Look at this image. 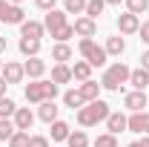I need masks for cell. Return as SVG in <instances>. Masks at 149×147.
Masks as SVG:
<instances>
[{
    "label": "cell",
    "instance_id": "cell-19",
    "mask_svg": "<svg viewBox=\"0 0 149 147\" xmlns=\"http://www.w3.org/2000/svg\"><path fill=\"white\" fill-rule=\"evenodd\" d=\"M52 81H55L57 87H60V84H69V81H72V66L55 64V66H52Z\"/></svg>",
    "mask_w": 149,
    "mask_h": 147
},
{
    "label": "cell",
    "instance_id": "cell-17",
    "mask_svg": "<svg viewBox=\"0 0 149 147\" xmlns=\"http://www.w3.org/2000/svg\"><path fill=\"white\" fill-rule=\"evenodd\" d=\"M57 110H60V107H55V101H46V104L37 107V118L46 121V124H55L57 121Z\"/></svg>",
    "mask_w": 149,
    "mask_h": 147
},
{
    "label": "cell",
    "instance_id": "cell-3",
    "mask_svg": "<svg viewBox=\"0 0 149 147\" xmlns=\"http://www.w3.org/2000/svg\"><path fill=\"white\" fill-rule=\"evenodd\" d=\"M129 66L126 64H112L109 69L103 72V78H100V87L103 90H109V92H118L123 84H129Z\"/></svg>",
    "mask_w": 149,
    "mask_h": 147
},
{
    "label": "cell",
    "instance_id": "cell-31",
    "mask_svg": "<svg viewBox=\"0 0 149 147\" xmlns=\"http://www.w3.org/2000/svg\"><path fill=\"white\" fill-rule=\"evenodd\" d=\"M126 9H129V15H143L149 9V0H126Z\"/></svg>",
    "mask_w": 149,
    "mask_h": 147
},
{
    "label": "cell",
    "instance_id": "cell-35",
    "mask_svg": "<svg viewBox=\"0 0 149 147\" xmlns=\"http://www.w3.org/2000/svg\"><path fill=\"white\" fill-rule=\"evenodd\" d=\"M29 147H49L46 136H29Z\"/></svg>",
    "mask_w": 149,
    "mask_h": 147
},
{
    "label": "cell",
    "instance_id": "cell-16",
    "mask_svg": "<svg viewBox=\"0 0 149 147\" xmlns=\"http://www.w3.org/2000/svg\"><path fill=\"white\" fill-rule=\"evenodd\" d=\"M103 90L97 81H83L80 87H77V92H80V98L86 101V104H92V101H97V92Z\"/></svg>",
    "mask_w": 149,
    "mask_h": 147
},
{
    "label": "cell",
    "instance_id": "cell-12",
    "mask_svg": "<svg viewBox=\"0 0 149 147\" xmlns=\"http://www.w3.org/2000/svg\"><path fill=\"white\" fill-rule=\"evenodd\" d=\"M138 29H141L138 15H129V12H126V15H120V18H118V32H120V35H135Z\"/></svg>",
    "mask_w": 149,
    "mask_h": 147
},
{
    "label": "cell",
    "instance_id": "cell-23",
    "mask_svg": "<svg viewBox=\"0 0 149 147\" xmlns=\"http://www.w3.org/2000/svg\"><path fill=\"white\" fill-rule=\"evenodd\" d=\"M52 61H57V64L72 61V46H69V43H55V46H52Z\"/></svg>",
    "mask_w": 149,
    "mask_h": 147
},
{
    "label": "cell",
    "instance_id": "cell-4",
    "mask_svg": "<svg viewBox=\"0 0 149 147\" xmlns=\"http://www.w3.org/2000/svg\"><path fill=\"white\" fill-rule=\"evenodd\" d=\"M77 49H80V55H83V61H86L89 66H103V64H106V58H109L103 46H97V43H95V37H80Z\"/></svg>",
    "mask_w": 149,
    "mask_h": 147
},
{
    "label": "cell",
    "instance_id": "cell-39",
    "mask_svg": "<svg viewBox=\"0 0 149 147\" xmlns=\"http://www.w3.org/2000/svg\"><path fill=\"white\" fill-rule=\"evenodd\" d=\"M6 87H9V84H6V81H3V75H0V98H6Z\"/></svg>",
    "mask_w": 149,
    "mask_h": 147
},
{
    "label": "cell",
    "instance_id": "cell-5",
    "mask_svg": "<svg viewBox=\"0 0 149 147\" xmlns=\"http://www.w3.org/2000/svg\"><path fill=\"white\" fill-rule=\"evenodd\" d=\"M23 20H26V15H23L20 6L9 3V0H0V23H15V26H20Z\"/></svg>",
    "mask_w": 149,
    "mask_h": 147
},
{
    "label": "cell",
    "instance_id": "cell-42",
    "mask_svg": "<svg viewBox=\"0 0 149 147\" xmlns=\"http://www.w3.org/2000/svg\"><path fill=\"white\" fill-rule=\"evenodd\" d=\"M120 3H126V0H106V6H120Z\"/></svg>",
    "mask_w": 149,
    "mask_h": 147
},
{
    "label": "cell",
    "instance_id": "cell-10",
    "mask_svg": "<svg viewBox=\"0 0 149 147\" xmlns=\"http://www.w3.org/2000/svg\"><path fill=\"white\" fill-rule=\"evenodd\" d=\"M46 32V26L43 23H37V20H23L20 23V37H29V40H40Z\"/></svg>",
    "mask_w": 149,
    "mask_h": 147
},
{
    "label": "cell",
    "instance_id": "cell-43",
    "mask_svg": "<svg viewBox=\"0 0 149 147\" xmlns=\"http://www.w3.org/2000/svg\"><path fill=\"white\" fill-rule=\"evenodd\" d=\"M9 3H15V6H17V3H23V0H9Z\"/></svg>",
    "mask_w": 149,
    "mask_h": 147
},
{
    "label": "cell",
    "instance_id": "cell-45",
    "mask_svg": "<svg viewBox=\"0 0 149 147\" xmlns=\"http://www.w3.org/2000/svg\"><path fill=\"white\" fill-rule=\"evenodd\" d=\"M129 147H138V141H132V144H129Z\"/></svg>",
    "mask_w": 149,
    "mask_h": 147
},
{
    "label": "cell",
    "instance_id": "cell-41",
    "mask_svg": "<svg viewBox=\"0 0 149 147\" xmlns=\"http://www.w3.org/2000/svg\"><path fill=\"white\" fill-rule=\"evenodd\" d=\"M138 147H149V136H143V139L138 141Z\"/></svg>",
    "mask_w": 149,
    "mask_h": 147
},
{
    "label": "cell",
    "instance_id": "cell-34",
    "mask_svg": "<svg viewBox=\"0 0 149 147\" xmlns=\"http://www.w3.org/2000/svg\"><path fill=\"white\" fill-rule=\"evenodd\" d=\"M9 147H29V133H23V130H17L12 139H9Z\"/></svg>",
    "mask_w": 149,
    "mask_h": 147
},
{
    "label": "cell",
    "instance_id": "cell-22",
    "mask_svg": "<svg viewBox=\"0 0 149 147\" xmlns=\"http://www.w3.org/2000/svg\"><path fill=\"white\" fill-rule=\"evenodd\" d=\"M17 49H20V55H26V58H37V55H40V40H29V37H20Z\"/></svg>",
    "mask_w": 149,
    "mask_h": 147
},
{
    "label": "cell",
    "instance_id": "cell-44",
    "mask_svg": "<svg viewBox=\"0 0 149 147\" xmlns=\"http://www.w3.org/2000/svg\"><path fill=\"white\" fill-rule=\"evenodd\" d=\"M3 64H6V61H0V72H3Z\"/></svg>",
    "mask_w": 149,
    "mask_h": 147
},
{
    "label": "cell",
    "instance_id": "cell-40",
    "mask_svg": "<svg viewBox=\"0 0 149 147\" xmlns=\"http://www.w3.org/2000/svg\"><path fill=\"white\" fill-rule=\"evenodd\" d=\"M6 46H9V40H6V37L0 35V52H6Z\"/></svg>",
    "mask_w": 149,
    "mask_h": 147
},
{
    "label": "cell",
    "instance_id": "cell-36",
    "mask_svg": "<svg viewBox=\"0 0 149 147\" xmlns=\"http://www.w3.org/2000/svg\"><path fill=\"white\" fill-rule=\"evenodd\" d=\"M138 35H141V40H143V43H149V20H143V23H141Z\"/></svg>",
    "mask_w": 149,
    "mask_h": 147
},
{
    "label": "cell",
    "instance_id": "cell-25",
    "mask_svg": "<svg viewBox=\"0 0 149 147\" xmlns=\"http://www.w3.org/2000/svg\"><path fill=\"white\" fill-rule=\"evenodd\" d=\"M63 104H66V107H72V110L86 107V101L80 98V92H77V90H66V92H63Z\"/></svg>",
    "mask_w": 149,
    "mask_h": 147
},
{
    "label": "cell",
    "instance_id": "cell-7",
    "mask_svg": "<svg viewBox=\"0 0 149 147\" xmlns=\"http://www.w3.org/2000/svg\"><path fill=\"white\" fill-rule=\"evenodd\" d=\"M12 121H15V127L23 130V133H29L32 124H35V112L29 110V107H17V112L12 115Z\"/></svg>",
    "mask_w": 149,
    "mask_h": 147
},
{
    "label": "cell",
    "instance_id": "cell-24",
    "mask_svg": "<svg viewBox=\"0 0 149 147\" xmlns=\"http://www.w3.org/2000/svg\"><path fill=\"white\" fill-rule=\"evenodd\" d=\"M49 127H52V141H66V139H69V133H72L69 124H66V121H60V118H57L55 124H49Z\"/></svg>",
    "mask_w": 149,
    "mask_h": 147
},
{
    "label": "cell",
    "instance_id": "cell-26",
    "mask_svg": "<svg viewBox=\"0 0 149 147\" xmlns=\"http://www.w3.org/2000/svg\"><path fill=\"white\" fill-rule=\"evenodd\" d=\"M103 9H106V0H89L83 15H86V18H92V20H97L100 15H103Z\"/></svg>",
    "mask_w": 149,
    "mask_h": 147
},
{
    "label": "cell",
    "instance_id": "cell-18",
    "mask_svg": "<svg viewBox=\"0 0 149 147\" xmlns=\"http://www.w3.org/2000/svg\"><path fill=\"white\" fill-rule=\"evenodd\" d=\"M129 84H132L138 92H143V90L149 87V72L143 69V66H141V69H132V72H129Z\"/></svg>",
    "mask_w": 149,
    "mask_h": 147
},
{
    "label": "cell",
    "instance_id": "cell-1",
    "mask_svg": "<svg viewBox=\"0 0 149 147\" xmlns=\"http://www.w3.org/2000/svg\"><path fill=\"white\" fill-rule=\"evenodd\" d=\"M23 95H26V101L29 104H46V101H55L57 95V84L55 81H32V84H26V90H23Z\"/></svg>",
    "mask_w": 149,
    "mask_h": 147
},
{
    "label": "cell",
    "instance_id": "cell-15",
    "mask_svg": "<svg viewBox=\"0 0 149 147\" xmlns=\"http://www.w3.org/2000/svg\"><path fill=\"white\" fill-rule=\"evenodd\" d=\"M23 72L29 75L32 81H40L43 72H46V61H40V58H29V61L23 64Z\"/></svg>",
    "mask_w": 149,
    "mask_h": 147
},
{
    "label": "cell",
    "instance_id": "cell-33",
    "mask_svg": "<svg viewBox=\"0 0 149 147\" xmlns=\"http://www.w3.org/2000/svg\"><path fill=\"white\" fill-rule=\"evenodd\" d=\"M95 147H118V136H112V133H100V136L95 139Z\"/></svg>",
    "mask_w": 149,
    "mask_h": 147
},
{
    "label": "cell",
    "instance_id": "cell-6",
    "mask_svg": "<svg viewBox=\"0 0 149 147\" xmlns=\"http://www.w3.org/2000/svg\"><path fill=\"white\" fill-rule=\"evenodd\" d=\"M0 75H3V81H6V84H20V81L26 78V72H23V64H17V61H6Z\"/></svg>",
    "mask_w": 149,
    "mask_h": 147
},
{
    "label": "cell",
    "instance_id": "cell-38",
    "mask_svg": "<svg viewBox=\"0 0 149 147\" xmlns=\"http://www.w3.org/2000/svg\"><path fill=\"white\" fill-rule=\"evenodd\" d=\"M141 66H143V69H146V72H149V49H146V52H143V55H141Z\"/></svg>",
    "mask_w": 149,
    "mask_h": 147
},
{
    "label": "cell",
    "instance_id": "cell-2",
    "mask_svg": "<svg viewBox=\"0 0 149 147\" xmlns=\"http://www.w3.org/2000/svg\"><path fill=\"white\" fill-rule=\"evenodd\" d=\"M109 104L106 101H92V104H86V107H80L77 110V124L80 127H95V124H100V121H106L109 118Z\"/></svg>",
    "mask_w": 149,
    "mask_h": 147
},
{
    "label": "cell",
    "instance_id": "cell-29",
    "mask_svg": "<svg viewBox=\"0 0 149 147\" xmlns=\"http://www.w3.org/2000/svg\"><path fill=\"white\" fill-rule=\"evenodd\" d=\"M86 3H89V0H66V3H63V6H66L63 12H66V15H83V12H86Z\"/></svg>",
    "mask_w": 149,
    "mask_h": 147
},
{
    "label": "cell",
    "instance_id": "cell-14",
    "mask_svg": "<svg viewBox=\"0 0 149 147\" xmlns=\"http://www.w3.org/2000/svg\"><path fill=\"white\" fill-rule=\"evenodd\" d=\"M106 130H109L112 136H118V133L129 130V118H126L123 112H109V118H106Z\"/></svg>",
    "mask_w": 149,
    "mask_h": 147
},
{
    "label": "cell",
    "instance_id": "cell-8",
    "mask_svg": "<svg viewBox=\"0 0 149 147\" xmlns=\"http://www.w3.org/2000/svg\"><path fill=\"white\" fill-rule=\"evenodd\" d=\"M129 130H132V133H138V136H149V110H143V112H132Z\"/></svg>",
    "mask_w": 149,
    "mask_h": 147
},
{
    "label": "cell",
    "instance_id": "cell-37",
    "mask_svg": "<svg viewBox=\"0 0 149 147\" xmlns=\"http://www.w3.org/2000/svg\"><path fill=\"white\" fill-rule=\"evenodd\" d=\"M37 6H40V9H46V12H52V9H55V3L57 0H35Z\"/></svg>",
    "mask_w": 149,
    "mask_h": 147
},
{
    "label": "cell",
    "instance_id": "cell-9",
    "mask_svg": "<svg viewBox=\"0 0 149 147\" xmlns=\"http://www.w3.org/2000/svg\"><path fill=\"white\" fill-rule=\"evenodd\" d=\"M123 107H126V110H132V112H143V110H146V92H138V90L126 92Z\"/></svg>",
    "mask_w": 149,
    "mask_h": 147
},
{
    "label": "cell",
    "instance_id": "cell-11",
    "mask_svg": "<svg viewBox=\"0 0 149 147\" xmlns=\"http://www.w3.org/2000/svg\"><path fill=\"white\" fill-rule=\"evenodd\" d=\"M74 26V35H80V37H95V32H97V20H92V18H77L72 23Z\"/></svg>",
    "mask_w": 149,
    "mask_h": 147
},
{
    "label": "cell",
    "instance_id": "cell-28",
    "mask_svg": "<svg viewBox=\"0 0 149 147\" xmlns=\"http://www.w3.org/2000/svg\"><path fill=\"white\" fill-rule=\"evenodd\" d=\"M66 144H69V147H89V139H86L83 130H74V133H69Z\"/></svg>",
    "mask_w": 149,
    "mask_h": 147
},
{
    "label": "cell",
    "instance_id": "cell-20",
    "mask_svg": "<svg viewBox=\"0 0 149 147\" xmlns=\"http://www.w3.org/2000/svg\"><path fill=\"white\" fill-rule=\"evenodd\" d=\"M103 49H106V55H123V49H126V40H123V37L120 35H112V37H106V46H103Z\"/></svg>",
    "mask_w": 149,
    "mask_h": 147
},
{
    "label": "cell",
    "instance_id": "cell-21",
    "mask_svg": "<svg viewBox=\"0 0 149 147\" xmlns=\"http://www.w3.org/2000/svg\"><path fill=\"white\" fill-rule=\"evenodd\" d=\"M72 78L74 81H92V66L86 64V61H74V66H72Z\"/></svg>",
    "mask_w": 149,
    "mask_h": 147
},
{
    "label": "cell",
    "instance_id": "cell-13",
    "mask_svg": "<svg viewBox=\"0 0 149 147\" xmlns=\"http://www.w3.org/2000/svg\"><path fill=\"white\" fill-rule=\"evenodd\" d=\"M69 20H66V12H60V9H52L46 20H43V26H46V32H57V29H63Z\"/></svg>",
    "mask_w": 149,
    "mask_h": 147
},
{
    "label": "cell",
    "instance_id": "cell-32",
    "mask_svg": "<svg viewBox=\"0 0 149 147\" xmlns=\"http://www.w3.org/2000/svg\"><path fill=\"white\" fill-rule=\"evenodd\" d=\"M72 35H74V26H72V23H66L63 29H57V32H52V37H55L57 43H66V40H69Z\"/></svg>",
    "mask_w": 149,
    "mask_h": 147
},
{
    "label": "cell",
    "instance_id": "cell-30",
    "mask_svg": "<svg viewBox=\"0 0 149 147\" xmlns=\"http://www.w3.org/2000/svg\"><path fill=\"white\" fill-rule=\"evenodd\" d=\"M17 112V104L12 98H0V118H12Z\"/></svg>",
    "mask_w": 149,
    "mask_h": 147
},
{
    "label": "cell",
    "instance_id": "cell-27",
    "mask_svg": "<svg viewBox=\"0 0 149 147\" xmlns=\"http://www.w3.org/2000/svg\"><path fill=\"white\" fill-rule=\"evenodd\" d=\"M15 133H17V127H15L12 118H0V141H9Z\"/></svg>",
    "mask_w": 149,
    "mask_h": 147
}]
</instances>
